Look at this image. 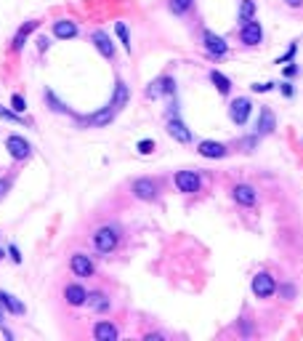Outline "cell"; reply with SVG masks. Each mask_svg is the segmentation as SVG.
<instances>
[{"instance_id":"cell-6","label":"cell","mask_w":303,"mask_h":341,"mask_svg":"<svg viewBox=\"0 0 303 341\" xmlns=\"http://www.w3.org/2000/svg\"><path fill=\"white\" fill-rule=\"evenodd\" d=\"M5 150H8V155H11L13 160H27L29 155H32V147H29V142H27L24 136H16V134L5 139Z\"/></svg>"},{"instance_id":"cell-32","label":"cell","mask_w":303,"mask_h":341,"mask_svg":"<svg viewBox=\"0 0 303 341\" xmlns=\"http://www.w3.org/2000/svg\"><path fill=\"white\" fill-rule=\"evenodd\" d=\"M295 53H298V43H290V48H287V53L277 59V64H287L290 59H295Z\"/></svg>"},{"instance_id":"cell-44","label":"cell","mask_w":303,"mask_h":341,"mask_svg":"<svg viewBox=\"0 0 303 341\" xmlns=\"http://www.w3.org/2000/svg\"><path fill=\"white\" fill-rule=\"evenodd\" d=\"M0 259H5V253H3V251H0Z\"/></svg>"},{"instance_id":"cell-24","label":"cell","mask_w":303,"mask_h":341,"mask_svg":"<svg viewBox=\"0 0 303 341\" xmlns=\"http://www.w3.org/2000/svg\"><path fill=\"white\" fill-rule=\"evenodd\" d=\"M250 19H255V0H242L239 3V24Z\"/></svg>"},{"instance_id":"cell-40","label":"cell","mask_w":303,"mask_h":341,"mask_svg":"<svg viewBox=\"0 0 303 341\" xmlns=\"http://www.w3.org/2000/svg\"><path fill=\"white\" fill-rule=\"evenodd\" d=\"M285 3L290 5V8H301V5H303V0H285Z\"/></svg>"},{"instance_id":"cell-33","label":"cell","mask_w":303,"mask_h":341,"mask_svg":"<svg viewBox=\"0 0 303 341\" xmlns=\"http://www.w3.org/2000/svg\"><path fill=\"white\" fill-rule=\"evenodd\" d=\"M274 88H277V83H255L253 85L255 94H269V91H274Z\"/></svg>"},{"instance_id":"cell-42","label":"cell","mask_w":303,"mask_h":341,"mask_svg":"<svg viewBox=\"0 0 303 341\" xmlns=\"http://www.w3.org/2000/svg\"><path fill=\"white\" fill-rule=\"evenodd\" d=\"M3 189H8V179H0V195H3Z\"/></svg>"},{"instance_id":"cell-26","label":"cell","mask_w":303,"mask_h":341,"mask_svg":"<svg viewBox=\"0 0 303 341\" xmlns=\"http://www.w3.org/2000/svg\"><path fill=\"white\" fill-rule=\"evenodd\" d=\"M192 3L194 0H170V11H173L176 16H184L186 11H192Z\"/></svg>"},{"instance_id":"cell-21","label":"cell","mask_w":303,"mask_h":341,"mask_svg":"<svg viewBox=\"0 0 303 341\" xmlns=\"http://www.w3.org/2000/svg\"><path fill=\"white\" fill-rule=\"evenodd\" d=\"M0 304H3V309H5V312H11V315H24V304H21L16 296L5 293V291H0Z\"/></svg>"},{"instance_id":"cell-14","label":"cell","mask_w":303,"mask_h":341,"mask_svg":"<svg viewBox=\"0 0 303 341\" xmlns=\"http://www.w3.org/2000/svg\"><path fill=\"white\" fill-rule=\"evenodd\" d=\"M69 267H72V272L77 277H91L93 275V261H91V256H85V253H75L72 261H69Z\"/></svg>"},{"instance_id":"cell-19","label":"cell","mask_w":303,"mask_h":341,"mask_svg":"<svg viewBox=\"0 0 303 341\" xmlns=\"http://www.w3.org/2000/svg\"><path fill=\"white\" fill-rule=\"evenodd\" d=\"M274 112L269 107H261V118H258V136H269L274 131Z\"/></svg>"},{"instance_id":"cell-35","label":"cell","mask_w":303,"mask_h":341,"mask_svg":"<svg viewBox=\"0 0 303 341\" xmlns=\"http://www.w3.org/2000/svg\"><path fill=\"white\" fill-rule=\"evenodd\" d=\"M154 150V142H152V139H144V142H138V152H141V155H149Z\"/></svg>"},{"instance_id":"cell-5","label":"cell","mask_w":303,"mask_h":341,"mask_svg":"<svg viewBox=\"0 0 303 341\" xmlns=\"http://www.w3.org/2000/svg\"><path fill=\"white\" fill-rule=\"evenodd\" d=\"M202 45H205V51L210 53L213 59H221V56H226V53H229V43L223 40L221 35L210 32V29H205V32H202Z\"/></svg>"},{"instance_id":"cell-41","label":"cell","mask_w":303,"mask_h":341,"mask_svg":"<svg viewBox=\"0 0 303 341\" xmlns=\"http://www.w3.org/2000/svg\"><path fill=\"white\" fill-rule=\"evenodd\" d=\"M146 341H162V336H160V333H149V336H146Z\"/></svg>"},{"instance_id":"cell-28","label":"cell","mask_w":303,"mask_h":341,"mask_svg":"<svg viewBox=\"0 0 303 341\" xmlns=\"http://www.w3.org/2000/svg\"><path fill=\"white\" fill-rule=\"evenodd\" d=\"M0 118H3V120H11V123H21V126H27V120H24V118H19V115L13 112V110H5V107H0Z\"/></svg>"},{"instance_id":"cell-30","label":"cell","mask_w":303,"mask_h":341,"mask_svg":"<svg viewBox=\"0 0 303 341\" xmlns=\"http://www.w3.org/2000/svg\"><path fill=\"white\" fill-rule=\"evenodd\" d=\"M160 83H162V94H168V96H173V94H176V83H173V77H160Z\"/></svg>"},{"instance_id":"cell-15","label":"cell","mask_w":303,"mask_h":341,"mask_svg":"<svg viewBox=\"0 0 303 341\" xmlns=\"http://www.w3.org/2000/svg\"><path fill=\"white\" fill-rule=\"evenodd\" d=\"M37 27H40V21H24V24L19 27V32L13 35V43H11V48H13V51H21V48H24V43H27V37L32 35Z\"/></svg>"},{"instance_id":"cell-11","label":"cell","mask_w":303,"mask_h":341,"mask_svg":"<svg viewBox=\"0 0 303 341\" xmlns=\"http://www.w3.org/2000/svg\"><path fill=\"white\" fill-rule=\"evenodd\" d=\"M165 128H168V134L173 136L178 144H189V142H192V131L184 126V120L178 118V115H170V118H168V126H165Z\"/></svg>"},{"instance_id":"cell-8","label":"cell","mask_w":303,"mask_h":341,"mask_svg":"<svg viewBox=\"0 0 303 341\" xmlns=\"http://www.w3.org/2000/svg\"><path fill=\"white\" fill-rule=\"evenodd\" d=\"M114 115H117V110H114L112 104H106L104 110L93 112V115H88V118H80V126H93V128H104V126H109V123L114 120Z\"/></svg>"},{"instance_id":"cell-20","label":"cell","mask_w":303,"mask_h":341,"mask_svg":"<svg viewBox=\"0 0 303 341\" xmlns=\"http://www.w3.org/2000/svg\"><path fill=\"white\" fill-rule=\"evenodd\" d=\"M128 96H130V94H128V85L122 83V80H117V83H114V94H112V102H109V104L120 112L122 107L128 104Z\"/></svg>"},{"instance_id":"cell-37","label":"cell","mask_w":303,"mask_h":341,"mask_svg":"<svg viewBox=\"0 0 303 341\" xmlns=\"http://www.w3.org/2000/svg\"><path fill=\"white\" fill-rule=\"evenodd\" d=\"M279 91H282V96H287V99H290V96L295 94V88H293V83H282V85H279Z\"/></svg>"},{"instance_id":"cell-9","label":"cell","mask_w":303,"mask_h":341,"mask_svg":"<svg viewBox=\"0 0 303 341\" xmlns=\"http://www.w3.org/2000/svg\"><path fill=\"white\" fill-rule=\"evenodd\" d=\"M157 192H160V187H157V181L154 179H136L133 181V195L138 197V200H146V203H152V200H157Z\"/></svg>"},{"instance_id":"cell-43","label":"cell","mask_w":303,"mask_h":341,"mask_svg":"<svg viewBox=\"0 0 303 341\" xmlns=\"http://www.w3.org/2000/svg\"><path fill=\"white\" fill-rule=\"evenodd\" d=\"M3 320H5V309H3V304H0V325H3Z\"/></svg>"},{"instance_id":"cell-10","label":"cell","mask_w":303,"mask_h":341,"mask_svg":"<svg viewBox=\"0 0 303 341\" xmlns=\"http://www.w3.org/2000/svg\"><path fill=\"white\" fill-rule=\"evenodd\" d=\"M231 200L242 208H253L258 203V195H255V187H250V184H237V187L231 189Z\"/></svg>"},{"instance_id":"cell-13","label":"cell","mask_w":303,"mask_h":341,"mask_svg":"<svg viewBox=\"0 0 303 341\" xmlns=\"http://www.w3.org/2000/svg\"><path fill=\"white\" fill-rule=\"evenodd\" d=\"M91 40H93V45L99 48V53L104 59H112L114 56V43L109 40V35H106L104 29H96V32L91 35Z\"/></svg>"},{"instance_id":"cell-1","label":"cell","mask_w":303,"mask_h":341,"mask_svg":"<svg viewBox=\"0 0 303 341\" xmlns=\"http://www.w3.org/2000/svg\"><path fill=\"white\" fill-rule=\"evenodd\" d=\"M253 296L255 299H271L277 293V277L271 272H258L253 277Z\"/></svg>"},{"instance_id":"cell-16","label":"cell","mask_w":303,"mask_h":341,"mask_svg":"<svg viewBox=\"0 0 303 341\" xmlns=\"http://www.w3.org/2000/svg\"><path fill=\"white\" fill-rule=\"evenodd\" d=\"M53 35H56L59 40H72L77 35V24L69 19H59V21H53Z\"/></svg>"},{"instance_id":"cell-29","label":"cell","mask_w":303,"mask_h":341,"mask_svg":"<svg viewBox=\"0 0 303 341\" xmlns=\"http://www.w3.org/2000/svg\"><path fill=\"white\" fill-rule=\"evenodd\" d=\"M45 102H48V104H51V107H53V110H56V112H61V115H67V112H69L67 107H64V104H61L56 96L51 94V91H45Z\"/></svg>"},{"instance_id":"cell-27","label":"cell","mask_w":303,"mask_h":341,"mask_svg":"<svg viewBox=\"0 0 303 341\" xmlns=\"http://www.w3.org/2000/svg\"><path fill=\"white\" fill-rule=\"evenodd\" d=\"M277 293H279V296H282L285 301H293L298 291H295V285H293V283H282V285H277Z\"/></svg>"},{"instance_id":"cell-12","label":"cell","mask_w":303,"mask_h":341,"mask_svg":"<svg viewBox=\"0 0 303 341\" xmlns=\"http://www.w3.org/2000/svg\"><path fill=\"white\" fill-rule=\"evenodd\" d=\"M197 152L202 155V158H210V160H221V158H226L229 147H226V144H221V142H200Z\"/></svg>"},{"instance_id":"cell-3","label":"cell","mask_w":303,"mask_h":341,"mask_svg":"<svg viewBox=\"0 0 303 341\" xmlns=\"http://www.w3.org/2000/svg\"><path fill=\"white\" fill-rule=\"evenodd\" d=\"M173 181H176L178 192H184V195H194V192H200V187H202V179H200L197 170H178L173 176Z\"/></svg>"},{"instance_id":"cell-7","label":"cell","mask_w":303,"mask_h":341,"mask_svg":"<svg viewBox=\"0 0 303 341\" xmlns=\"http://www.w3.org/2000/svg\"><path fill=\"white\" fill-rule=\"evenodd\" d=\"M239 40H242L245 45H258L263 40V27L255 19L242 21V24H239Z\"/></svg>"},{"instance_id":"cell-2","label":"cell","mask_w":303,"mask_h":341,"mask_svg":"<svg viewBox=\"0 0 303 341\" xmlns=\"http://www.w3.org/2000/svg\"><path fill=\"white\" fill-rule=\"evenodd\" d=\"M117 240H120V235H117V229H114V227H99L96 232H93V245H96L99 253L114 251Z\"/></svg>"},{"instance_id":"cell-34","label":"cell","mask_w":303,"mask_h":341,"mask_svg":"<svg viewBox=\"0 0 303 341\" xmlns=\"http://www.w3.org/2000/svg\"><path fill=\"white\" fill-rule=\"evenodd\" d=\"M239 333H242V336H253V333H255L253 323H247L245 317H242V320H239Z\"/></svg>"},{"instance_id":"cell-18","label":"cell","mask_w":303,"mask_h":341,"mask_svg":"<svg viewBox=\"0 0 303 341\" xmlns=\"http://www.w3.org/2000/svg\"><path fill=\"white\" fill-rule=\"evenodd\" d=\"M93 336H96L99 341H117V328H114L112 323H106V320H101L96 323V328H93Z\"/></svg>"},{"instance_id":"cell-4","label":"cell","mask_w":303,"mask_h":341,"mask_svg":"<svg viewBox=\"0 0 303 341\" xmlns=\"http://www.w3.org/2000/svg\"><path fill=\"white\" fill-rule=\"evenodd\" d=\"M250 112H253V104L247 96H237L234 102L229 104V118L234 126H245V123L250 120Z\"/></svg>"},{"instance_id":"cell-25","label":"cell","mask_w":303,"mask_h":341,"mask_svg":"<svg viewBox=\"0 0 303 341\" xmlns=\"http://www.w3.org/2000/svg\"><path fill=\"white\" fill-rule=\"evenodd\" d=\"M114 32H117L122 48L130 53V29H128V24H125V21H117V24H114Z\"/></svg>"},{"instance_id":"cell-39","label":"cell","mask_w":303,"mask_h":341,"mask_svg":"<svg viewBox=\"0 0 303 341\" xmlns=\"http://www.w3.org/2000/svg\"><path fill=\"white\" fill-rule=\"evenodd\" d=\"M295 75H298V67H295V64H287V67H285V77H295Z\"/></svg>"},{"instance_id":"cell-17","label":"cell","mask_w":303,"mask_h":341,"mask_svg":"<svg viewBox=\"0 0 303 341\" xmlns=\"http://www.w3.org/2000/svg\"><path fill=\"white\" fill-rule=\"evenodd\" d=\"M64 299H67V304H72V307H80L88 301V293H85L83 285H67V291H64Z\"/></svg>"},{"instance_id":"cell-23","label":"cell","mask_w":303,"mask_h":341,"mask_svg":"<svg viewBox=\"0 0 303 341\" xmlns=\"http://www.w3.org/2000/svg\"><path fill=\"white\" fill-rule=\"evenodd\" d=\"M88 304L96 309V312H106V309H109V299L101 291H96V293H88Z\"/></svg>"},{"instance_id":"cell-38","label":"cell","mask_w":303,"mask_h":341,"mask_svg":"<svg viewBox=\"0 0 303 341\" xmlns=\"http://www.w3.org/2000/svg\"><path fill=\"white\" fill-rule=\"evenodd\" d=\"M8 253H11L13 264H21V253H19V248H16V245H11V248H8Z\"/></svg>"},{"instance_id":"cell-22","label":"cell","mask_w":303,"mask_h":341,"mask_svg":"<svg viewBox=\"0 0 303 341\" xmlns=\"http://www.w3.org/2000/svg\"><path fill=\"white\" fill-rule=\"evenodd\" d=\"M210 83L215 85V91H218L221 96H229L231 91V80L223 72H218V69H210Z\"/></svg>"},{"instance_id":"cell-36","label":"cell","mask_w":303,"mask_h":341,"mask_svg":"<svg viewBox=\"0 0 303 341\" xmlns=\"http://www.w3.org/2000/svg\"><path fill=\"white\" fill-rule=\"evenodd\" d=\"M255 144H258V134H255L253 139H242V147H245V152H253V150H255Z\"/></svg>"},{"instance_id":"cell-31","label":"cell","mask_w":303,"mask_h":341,"mask_svg":"<svg viewBox=\"0 0 303 341\" xmlns=\"http://www.w3.org/2000/svg\"><path fill=\"white\" fill-rule=\"evenodd\" d=\"M11 107H13V112H24V110H27L24 96H21V94H13V96H11Z\"/></svg>"}]
</instances>
